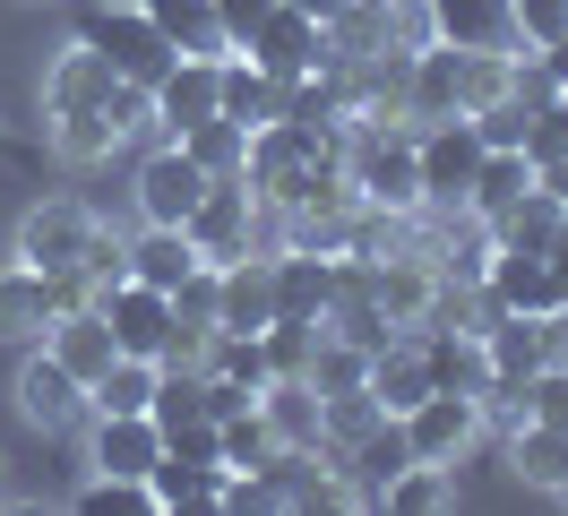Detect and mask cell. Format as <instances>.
<instances>
[{
  "mask_svg": "<svg viewBox=\"0 0 568 516\" xmlns=\"http://www.w3.org/2000/svg\"><path fill=\"white\" fill-rule=\"evenodd\" d=\"M190 250L207 259V267H224V259H242V250H276V206L250 190L242 172H224V181H207V199L190 206Z\"/></svg>",
  "mask_w": 568,
  "mask_h": 516,
  "instance_id": "obj_1",
  "label": "cell"
},
{
  "mask_svg": "<svg viewBox=\"0 0 568 516\" xmlns=\"http://www.w3.org/2000/svg\"><path fill=\"white\" fill-rule=\"evenodd\" d=\"M78 43H87V52H95L112 78H139V87H155V78L181 61L173 43H164V27L146 18V0H87Z\"/></svg>",
  "mask_w": 568,
  "mask_h": 516,
  "instance_id": "obj_2",
  "label": "cell"
},
{
  "mask_svg": "<svg viewBox=\"0 0 568 516\" xmlns=\"http://www.w3.org/2000/svg\"><path fill=\"white\" fill-rule=\"evenodd\" d=\"M414 164H423V206H430V215H457L465 181H474V164H483V130H474V112L423 121V130H414Z\"/></svg>",
  "mask_w": 568,
  "mask_h": 516,
  "instance_id": "obj_3",
  "label": "cell"
},
{
  "mask_svg": "<svg viewBox=\"0 0 568 516\" xmlns=\"http://www.w3.org/2000/svg\"><path fill=\"white\" fill-rule=\"evenodd\" d=\"M405 422V447L423 456V465H465L474 447H483V396H465V387H430L414 413H396Z\"/></svg>",
  "mask_w": 568,
  "mask_h": 516,
  "instance_id": "obj_4",
  "label": "cell"
},
{
  "mask_svg": "<svg viewBox=\"0 0 568 516\" xmlns=\"http://www.w3.org/2000/svg\"><path fill=\"white\" fill-rule=\"evenodd\" d=\"M215 172L190 164V146L181 138H155V155L139 164V190H130V206H139V224H190V206L207 199Z\"/></svg>",
  "mask_w": 568,
  "mask_h": 516,
  "instance_id": "obj_5",
  "label": "cell"
},
{
  "mask_svg": "<svg viewBox=\"0 0 568 516\" xmlns=\"http://www.w3.org/2000/svg\"><path fill=\"white\" fill-rule=\"evenodd\" d=\"M87 233H95V206L52 190V199H36L27 215H18V259H27V267H43V275H61V267H78Z\"/></svg>",
  "mask_w": 568,
  "mask_h": 516,
  "instance_id": "obj_6",
  "label": "cell"
},
{
  "mask_svg": "<svg viewBox=\"0 0 568 516\" xmlns=\"http://www.w3.org/2000/svg\"><path fill=\"white\" fill-rule=\"evenodd\" d=\"M9 405H18V422H36L43 439H52V431H78V422H87V378L78 371H61V362H52V353H27V362H18V387H9Z\"/></svg>",
  "mask_w": 568,
  "mask_h": 516,
  "instance_id": "obj_7",
  "label": "cell"
},
{
  "mask_svg": "<svg viewBox=\"0 0 568 516\" xmlns=\"http://www.w3.org/2000/svg\"><path fill=\"white\" fill-rule=\"evenodd\" d=\"M242 52H250L258 69H267V78H284V87H302L311 69H327V27L311 18V9H293V0H284L276 18H267V27H258V34L242 43Z\"/></svg>",
  "mask_w": 568,
  "mask_h": 516,
  "instance_id": "obj_8",
  "label": "cell"
},
{
  "mask_svg": "<svg viewBox=\"0 0 568 516\" xmlns=\"http://www.w3.org/2000/svg\"><path fill=\"white\" fill-rule=\"evenodd\" d=\"M78 431H87V465H95V474H121V482H146V465L164 456L155 413H87Z\"/></svg>",
  "mask_w": 568,
  "mask_h": 516,
  "instance_id": "obj_9",
  "label": "cell"
},
{
  "mask_svg": "<svg viewBox=\"0 0 568 516\" xmlns=\"http://www.w3.org/2000/svg\"><path fill=\"white\" fill-rule=\"evenodd\" d=\"M95 310H104L112 344H121V353H146V362H155V344H164V327H173V293H155V284H139V275L104 284Z\"/></svg>",
  "mask_w": 568,
  "mask_h": 516,
  "instance_id": "obj_10",
  "label": "cell"
},
{
  "mask_svg": "<svg viewBox=\"0 0 568 516\" xmlns=\"http://www.w3.org/2000/svg\"><path fill=\"white\" fill-rule=\"evenodd\" d=\"M362 387H371V405L379 413H414L430 396V362H423V327H396L379 353H371V371H362Z\"/></svg>",
  "mask_w": 568,
  "mask_h": 516,
  "instance_id": "obj_11",
  "label": "cell"
},
{
  "mask_svg": "<svg viewBox=\"0 0 568 516\" xmlns=\"http://www.w3.org/2000/svg\"><path fill=\"white\" fill-rule=\"evenodd\" d=\"M483 293H491L499 310H526V318H542V310H560V275H551V259H542V250H508V241H491Z\"/></svg>",
  "mask_w": 568,
  "mask_h": 516,
  "instance_id": "obj_12",
  "label": "cell"
},
{
  "mask_svg": "<svg viewBox=\"0 0 568 516\" xmlns=\"http://www.w3.org/2000/svg\"><path fill=\"white\" fill-rule=\"evenodd\" d=\"M224 112V87H215V61H173L155 78V138H181Z\"/></svg>",
  "mask_w": 568,
  "mask_h": 516,
  "instance_id": "obj_13",
  "label": "cell"
},
{
  "mask_svg": "<svg viewBox=\"0 0 568 516\" xmlns=\"http://www.w3.org/2000/svg\"><path fill=\"white\" fill-rule=\"evenodd\" d=\"M36 344L52 353V362H61V371H78L87 387H95V378L121 362V344H112V327H104V310H95V302H87V310H61V318H52Z\"/></svg>",
  "mask_w": 568,
  "mask_h": 516,
  "instance_id": "obj_14",
  "label": "cell"
},
{
  "mask_svg": "<svg viewBox=\"0 0 568 516\" xmlns=\"http://www.w3.org/2000/svg\"><path fill=\"white\" fill-rule=\"evenodd\" d=\"M336 465H345V482H354L362 508H379V490H388V482L414 465V447H405V422H396V413H379V422H371V431H362V439L345 447Z\"/></svg>",
  "mask_w": 568,
  "mask_h": 516,
  "instance_id": "obj_15",
  "label": "cell"
},
{
  "mask_svg": "<svg viewBox=\"0 0 568 516\" xmlns=\"http://www.w3.org/2000/svg\"><path fill=\"white\" fill-rule=\"evenodd\" d=\"M430 34L457 52H517V9L508 0H430Z\"/></svg>",
  "mask_w": 568,
  "mask_h": 516,
  "instance_id": "obj_16",
  "label": "cell"
},
{
  "mask_svg": "<svg viewBox=\"0 0 568 516\" xmlns=\"http://www.w3.org/2000/svg\"><path fill=\"white\" fill-rule=\"evenodd\" d=\"M43 146H52V155H61L70 172H95V164H112L130 138L112 130L104 103H78V112H43Z\"/></svg>",
  "mask_w": 568,
  "mask_h": 516,
  "instance_id": "obj_17",
  "label": "cell"
},
{
  "mask_svg": "<svg viewBox=\"0 0 568 516\" xmlns=\"http://www.w3.org/2000/svg\"><path fill=\"white\" fill-rule=\"evenodd\" d=\"M215 87H224V121H242V130H258V121H284V112H293V87H284V78H267L250 52H224V61H215Z\"/></svg>",
  "mask_w": 568,
  "mask_h": 516,
  "instance_id": "obj_18",
  "label": "cell"
},
{
  "mask_svg": "<svg viewBox=\"0 0 568 516\" xmlns=\"http://www.w3.org/2000/svg\"><path fill=\"white\" fill-rule=\"evenodd\" d=\"M534 181H542V172H534V155H526V146H483V164H474V181H465V215L499 224V215L526 199Z\"/></svg>",
  "mask_w": 568,
  "mask_h": 516,
  "instance_id": "obj_19",
  "label": "cell"
},
{
  "mask_svg": "<svg viewBox=\"0 0 568 516\" xmlns=\"http://www.w3.org/2000/svg\"><path fill=\"white\" fill-rule=\"evenodd\" d=\"M483 353H491V378H517V387H526V378L551 362V310H542V318L499 310L491 327H483Z\"/></svg>",
  "mask_w": 568,
  "mask_h": 516,
  "instance_id": "obj_20",
  "label": "cell"
},
{
  "mask_svg": "<svg viewBox=\"0 0 568 516\" xmlns=\"http://www.w3.org/2000/svg\"><path fill=\"white\" fill-rule=\"evenodd\" d=\"M43 327H52V275L9 259L0 267V344H36Z\"/></svg>",
  "mask_w": 568,
  "mask_h": 516,
  "instance_id": "obj_21",
  "label": "cell"
},
{
  "mask_svg": "<svg viewBox=\"0 0 568 516\" xmlns=\"http://www.w3.org/2000/svg\"><path fill=\"white\" fill-rule=\"evenodd\" d=\"M36 95H43V112H78V103H104V95H112V69H104V61H95V52H87V43L70 34V43H61L52 61H43V87H36Z\"/></svg>",
  "mask_w": 568,
  "mask_h": 516,
  "instance_id": "obj_22",
  "label": "cell"
},
{
  "mask_svg": "<svg viewBox=\"0 0 568 516\" xmlns=\"http://www.w3.org/2000/svg\"><path fill=\"white\" fill-rule=\"evenodd\" d=\"M327 302H336V259L276 250V318H327Z\"/></svg>",
  "mask_w": 568,
  "mask_h": 516,
  "instance_id": "obj_23",
  "label": "cell"
},
{
  "mask_svg": "<svg viewBox=\"0 0 568 516\" xmlns=\"http://www.w3.org/2000/svg\"><path fill=\"white\" fill-rule=\"evenodd\" d=\"M146 18L164 27L181 61H224L233 43H224V18H215V0H146Z\"/></svg>",
  "mask_w": 568,
  "mask_h": 516,
  "instance_id": "obj_24",
  "label": "cell"
},
{
  "mask_svg": "<svg viewBox=\"0 0 568 516\" xmlns=\"http://www.w3.org/2000/svg\"><path fill=\"white\" fill-rule=\"evenodd\" d=\"M423 362H430V387H465V396H483V387H491V353H483V336L423 327Z\"/></svg>",
  "mask_w": 568,
  "mask_h": 516,
  "instance_id": "obj_25",
  "label": "cell"
},
{
  "mask_svg": "<svg viewBox=\"0 0 568 516\" xmlns=\"http://www.w3.org/2000/svg\"><path fill=\"white\" fill-rule=\"evenodd\" d=\"M258 413H267L276 447H320V387H311V378H267V387H258Z\"/></svg>",
  "mask_w": 568,
  "mask_h": 516,
  "instance_id": "obj_26",
  "label": "cell"
},
{
  "mask_svg": "<svg viewBox=\"0 0 568 516\" xmlns=\"http://www.w3.org/2000/svg\"><path fill=\"white\" fill-rule=\"evenodd\" d=\"M190 267H207V259L190 250V233H181V224H146V233L130 241V275H139V284H155V293H173Z\"/></svg>",
  "mask_w": 568,
  "mask_h": 516,
  "instance_id": "obj_27",
  "label": "cell"
},
{
  "mask_svg": "<svg viewBox=\"0 0 568 516\" xmlns=\"http://www.w3.org/2000/svg\"><path fill=\"white\" fill-rule=\"evenodd\" d=\"M146 490H155V508H164V516L215 508V499H224V465H181V456H155V465H146Z\"/></svg>",
  "mask_w": 568,
  "mask_h": 516,
  "instance_id": "obj_28",
  "label": "cell"
},
{
  "mask_svg": "<svg viewBox=\"0 0 568 516\" xmlns=\"http://www.w3.org/2000/svg\"><path fill=\"white\" fill-rule=\"evenodd\" d=\"M379 508L388 516H448L457 508V465H423V456H414V465L379 490Z\"/></svg>",
  "mask_w": 568,
  "mask_h": 516,
  "instance_id": "obj_29",
  "label": "cell"
},
{
  "mask_svg": "<svg viewBox=\"0 0 568 516\" xmlns=\"http://www.w3.org/2000/svg\"><path fill=\"white\" fill-rule=\"evenodd\" d=\"M155 378H164V362H146V353H121L95 387H87V413H146L155 405Z\"/></svg>",
  "mask_w": 568,
  "mask_h": 516,
  "instance_id": "obj_30",
  "label": "cell"
},
{
  "mask_svg": "<svg viewBox=\"0 0 568 516\" xmlns=\"http://www.w3.org/2000/svg\"><path fill=\"white\" fill-rule=\"evenodd\" d=\"M517 95V52H457V112H491Z\"/></svg>",
  "mask_w": 568,
  "mask_h": 516,
  "instance_id": "obj_31",
  "label": "cell"
},
{
  "mask_svg": "<svg viewBox=\"0 0 568 516\" xmlns=\"http://www.w3.org/2000/svg\"><path fill=\"white\" fill-rule=\"evenodd\" d=\"M560 431H542V422H508V474L526 482V490H551L560 482Z\"/></svg>",
  "mask_w": 568,
  "mask_h": 516,
  "instance_id": "obj_32",
  "label": "cell"
},
{
  "mask_svg": "<svg viewBox=\"0 0 568 516\" xmlns=\"http://www.w3.org/2000/svg\"><path fill=\"white\" fill-rule=\"evenodd\" d=\"M215 439H224V474H258V465L276 456V431H267V413H258V405L224 413V422H215Z\"/></svg>",
  "mask_w": 568,
  "mask_h": 516,
  "instance_id": "obj_33",
  "label": "cell"
},
{
  "mask_svg": "<svg viewBox=\"0 0 568 516\" xmlns=\"http://www.w3.org/2000/svg\"><path fill=\"white\" fill-rule=\"evenodd\" d=\"M181 146H190V164H199V172H215V181H224V172H242V155H250V130L215 112V121H199V130H181Z\"/></svg>",
  "mask_w": 568,
  "mask_h": 516,
  "instance_id": "obj_34",
  "label": "cell"
},
{
  "mask_svg": "<svg viewBox=\"0 0 568 516\" xmlns=\"http://www.w3.org/2000/svg\"><path fill=\"white\" fill-rule=\"evenodd\" d=\"M258 353H267L276 378H302L311 353H320V318H267V327H258Z\"/></svg>",
  "mask_w": 568,
  "mask_h": 516,
  "instance_id": "obj_35",
  "label": "cell"
},
{
  "mask_svg": "<svg viewBox=\"0 0 568 516\" xmlns=\"http://www.w3.org/2000/svg\"><path fill=\"white\" fill-rule=\"evenodd\" d=\"M78 508H87V516H164V508H155V490H146V482H121V474H87V490H78Z\"/></svg>",
  "mask_w": 568,
  "mask_h": 516,
  "instance_id": "obj_36",
  "label": "cell"
},
{
  "mask_svg": "<svg viewBox=\"0 0 568 516\" xmlns=\"http://www.w3.org/2000/svg\"><path fill=\"white\" fill-rule=\"evenodd\" d=\"M362 371H371V353H362V344H345V336H327L320 327V353H311V387H320V396H336V387H362Z\"/></svg>",
  "mask_w": 568,
  "mask_h": 516,
  "instance_id": "obj_37",
  "label": "cell"
},
{
  "mask_svg": "<svg viewBox=\"0 0 568 516\" xmlns=\"http://www.w3.org/2000/svg\"><path fill=\"white\" fill-rule=\"evenodd\" d=\"M526 422H542V431L568 439V362H542V371L526 378Z\"/></svg>",
  "mask_w": 568,
  "mask_h": 516,
  "instance_id": "obj_38",
  "label": "cell"
},
{
  "mask_svg": "<svg viewBox=\"0 0 568 516\" xmlns=\"http://www.w3.org/2000/svg\"><path fill=\"white\" fill-rule=\"evenodd\" d=\"M517 9V52H542L568 34V0H508Z\"/></svg>",
  "mask_w": 568,
  "mask_h": 516,
  "instance_id": "obj_39",
  "label": "cell"
},
{
  "mask_svg": "<svg viewBox=\"0 0 568 516\" xmlns=\"http://www.w3.org/2000/svg\"><path fill=\"white\" fill-rule=\"evenodd\" d=\"M379 18H388V43H396V52L439 43V34H430V0H379Z\"/></svg>",
  "mask_w": 568,
  "mask_h": 516,
  "instance_id": "obj_40",
  "label": "cell"
},
{
  "mask_svg": "<svg viewBox=\"0 0 568 516\" xmlns=\"http://www.w3.org/2000/svg\"><path fill=\"white\" fill-rule=\"evenodd\" d=\"M284 0H215V18H224V43H233V52H242L250 34L267 27V18H276Z\"/></svg>",
  "mask_w": 568,
  "mask_h": 516,
  "instance_id": "obj_41",
  "label": "cell"
},
{
  "mask_svg": "<svg viewBox=\"0 0 568 516\" xmlns=\"http://www.w3.org/2000/svg\"><path fill=\"white\" fill-rule=\"evenodd\" d=\"M534 61L551 69V87H560V95H568V34H560V43H542V52H534Z\"/></svg>",
  "mask_w": 568,
  "mask_h": 516,
  "instance_id": "obj_42",
  "label": "cell"
},
{
  "mask_svg": "<svg viewBox=\"0 0 568 516\" xmlns=\"http://www.w3.org/2000/svg\"><path fill=\"white\" fill-rule=\"evenodd\" d=\"M534 172H542V190H551V199L568 206V155H560V164H534Z\"/></svg>",
  "mask_w": 568,
  "mask_h": 516,
  "instance_id": "obj_43",
  "label": "cell"
},
{
  "mask_svg": "<svg viewBox=\"0 0 568 516\" xmlns=\"http://www.w3.org/2000/svg\"><path fill=\"white\" fill-rule=\"evenodd\" d=\"M293 9H311V18H320V27H327V18H345L354 0H293Z\"/></svg>",
  "mask_w": 568,
  "mask_h": 516,
  "instance_id": "obj_44",
  "label": "cell"
},
{
  "mask_svg": "<svg viewBox=\"0 0 568 516\" xmlns=\"http://www.w3.org/2000/svg\"><path fill=\"white\" fill-rule=\"evenodd\" d=\"M551 499H560V508H568V447H560V482H551Z\"/></svg>",
  "mask_w": 568,
  "mask_h": 516,
  "instance_id": "obj_45",
  "label": "cell"
},
{
  "mask_svg": "<svg viewBox=\"0 0 568 516\" xmlns=\"http://www.w3.org/2000/svg\"><path fill=\"white\" fill-rule=\"evenodd\" d=\"M0 474H9V456H0Z\"/></svg>",
  "mask_w": 568,
  "mask_h": 516,
  "instance_id": "obj_46",
  "label": "cell"
}]
</instances>
